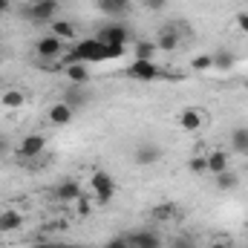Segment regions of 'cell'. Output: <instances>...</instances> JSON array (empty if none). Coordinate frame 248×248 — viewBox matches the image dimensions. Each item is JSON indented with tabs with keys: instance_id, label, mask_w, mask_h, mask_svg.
<instances>
[{
	"instance_id": "4316f807",
	"label": "cell",
	"mask_w": 248,
	"mask_h": 248,
	"mask_svg": "<svg viewBox=\"0 0 248 248\" xmlns=\"http://www.w3.org/2000/svg\"><path fill=\"white\" fill-rule=\"evenodd\" d=\"M170 248H196V240L187 237V234H182V237H173V240H170Z\"/></svg>"
},
{
	"instance_id": "52a82bcc",
	"label": "cell",
	"mask_w": 248,
	"mask_h": 248,
	"mask_svg": "<svg viewBox=\"0 0 248 248\" xmlns=\"http://www.w3.org/2000/svg\"><path fill=\"white\" fill-rule=\"evenodd\" d=\"M98 41L101 44H122V46H127V41H130V29L124 26V23H110V26H104L101 32H98Z\"/></svg>"
},
{
	"instance_id": "9c48e42d",
	"label": "cell",
	"mask_w": 248,
	"mask_h": 248,
	"mask_svg": "<svg viewBox=\"0 0 248 248\" xmlns=\"http://www.w3.org/2000/svg\"><path fill=\"white\" fill-rule=\"evenodd\" d=\"M63 49L61 38H55V35H44V38H38V44H35V52L41 55V58H58Z\"/></svg>"
},
{
	"instance_id": "e0dca14e",
	"label": "cell",
	"mask_w": 248,
	"mask_h": 248,
	"mask_svg": "<svg viewBox=\"0 0 248 248\" xmlns=\"http://www.w3.org/2000/svg\"><path fill=\"white\" fill-rule=\"evenodd\" d=\"M222 170H228V153H222V150H214V153H208V173H222Z\"/></svg>"
},
{
	"instance_id": "d6a6232c",
	"label": "cell",
	"mask_w": 248,
	"mask_h": 248,
	"mask_svg": "<svg viewBox=\"0 0 248 248\" xmlns=\"http://www.w3.org/2000/svg\"><path fill=\"white\" fill-rule=\"evenodd\" d=\"M113 3H119V6H124V9H130V0H113Z\"/></svg>"
},
{
	"instance_id": "7c38bea8",
	"label": "cell",
	"mask_w": 248,
	"mask_h": 248,
	"mask_svg": "<svg viewBox=\"0 0 248 248\" xmlns=\"http://www.w3.org/2000/svg\"><path fill=\"white\" fill-rule=\"evenodd\" d=\"M72 116H75V110H72L66 101H55V104L49 107V122L55 124V127L69 124V122H72Z\"/></svg>"
},
{
	"instance_id": "ac0fdd59",
	"label": "cell",
	"mask_w": 248,
	"mask_h": 248,
	"mask_svg": "<svg viewBox=\"0 0 248 248\" xmlns=\"http://www.w3.org/2000/svg\"><path fill=\"white\" fill-rule=\"evenodd\" d=\"M153 52H156V44L153 41H136L133 61H153Z\"/></svg>"
},
{
	"instance_id": "83f0119b",
	"label": "cell",
	"mask_w": 248,
	"mask_h": 248,
	"mask_svg": "<svg viewBox=\"0 0 248 248\" xmlns=\"http://www.w3.org/2000/svg\"><path fill=\"white\" fill-rule=\"evenodd\" d=\"M104 248H133V246H130V240H127V237H113Z\"/></svg>"
},
{
	"instance_id": "603a6c76",
	"label": "cell",
	"mask_w": 248,
	"mask_h": 248,
	"mask_svg": "<svg viewBox=\"0 0 248 248\" xmlns=\"http://www.w3.org/2000/svg\"><path fill=\"white\" fill-rule=\"evenodd\" d=\"M211 58H214V69H222V72L234 69V63H237V58H234L228 49H219V52H214Z\"/></svg>"
},
{
	"instance_id": "5b68a950",
	"label": "cell",
	"mask_w": 248,
	"mask_h": 248,
	"mask_svg": "<svg viewBox=\"0 0 248 248\" xmlns=\"http://www.w3.org/2000/svg\"><path fill=\"white\" fill-rule=\"evenodd\" d=\"M159 75H162V69L153 61H133L127 66V78H133V81H156Z\"/></svg>"
},
{
	"instance_id": "f1b7e54d",
	"label": "cell",
	"mask_w": 248,
	"mask_h": 248,
	"mask_svg": "<svg viewBox=\"0 0 248 248\" xmlns=\"http://www.w3.org/2000/svg\"><path fill=\"white\" fill-rule=\"evenodd\" d=\"M144 6H147L150 12H162V9L168 6V0H144Z\"/></svg>"
},
{
	"instance_id": "d6986e66",
	"label": "cell",
	"mask_w": 248,
	"mask_h": 248,
	"mask_svg": "<svg viewBox=\"0 0 248 248\" xmlns=\"http://www.w3.org/2000/svg\"><path fill=\"white\" fill-rule=\"evenodd\" d=\"M49 29H52V35L61 38V41H72V38H75V26H72L69 20H58V17H55V20L49 23Z\"/></svg>"
},
{
	"instance_id": "1f68e13d",
	"label": "cell",
	"mask_w": 248,
	"mask_h": 248,
	"mask_svg": "<svg viewBox=\"0 0 248 248\" xmlns=\"http://www.w3.org/2000/svg\"><path fill=\"white\" fill-rule=\"evenodd\" d=\"M0 12H9V0H0Z\"/></svg>"
},
{
	"instance_id": "4dcf8cb0",
	"label": "cell",
	"mask_w": 248,
	"mask_h": 248,
	"mask_svg": "<svg viewBox=\"0 0 248 248\" xmlns=\"http://www.w3.org/2000/svg\"><path fill=\"white\" fill-rule=\"evenodd\" d=\"M208 248H231V246H228L225 240H214V243H211V246H208Z\"/></svg>"
},
{
	"instance_id": "44dd1931",
	"label": "cell",
	"mask_w": 248,
	"mask_h": 248,
	"mask_svg": "<svg viewBox=\"0 0 248 248\" xmlns=\"http://www.w3.org/2000/svg\"><path fill=\"white\" fill-rule=\"evenodd\" d=\"M231 147H234L237 153L248 156V127H237V130L231 133Z\"/></svg>"
},
{
	"instance_id": "836d02e7",
	"label": "cell",
	"mask_w": 248,
	"mask_h": 248,
	"mask_svg": "<svg viewBox=\"0 0 248 248\" xmlns=\"http://www.w3.org/2000/svg\"><path fill=\"white\" fill-rule=\"evenodd\" d=\"M240 248H248V246H240Z\"/></svg>"
},
{
	"instance_id": "277c9868",
	"label": "cell",
	"mask_w": 248,
	"mask_h": 248,
	"mask_svg": "<svg viewBox=\"0 0 248 248\" xmlns=\"http://www.w3.org/2000/svg\"><path fill=\"white\" fill-rule=\"evenodd\" d=\"M159 159H162V147L153 144V141H141V144L133 150V162L141 165V168H150V165H156Z\"/></svg>"
},
{
	"instance_id": "4fadbf2b",
	"label": "cell",
	"mask_w": 248,
	"mask_h": 248,
	"mask_svg": "<svg viewBox=\"0 0 248 248\" xmlns=\"http://www.w3.org/2000/svg\"><path fill=\"white\" fill-rule=\"evenodd\" d=\"M84 193H81V185L78 182H72V179H66V182H61V185L55 187V199L58 202H78Z\"/></svg>"
},
{
	"instance_id": "8fae6325",
	"label": "cell",
	"mask_w": 248,
	"mask_h": 248,
	"mask_svg": "<svg viewBox=\"0 0 248 248\" xmlns=\"http://www.w3.org/2000/svg\"><path fill=\"white\" fill-rule=\"evenodd\" d=\"M153 44H156V49H162V52H173V49H179L182 38H179V32H176L173 26H165V29L159 32V38H156Z\"/></svg>"
},
{
	"instance_id": "7a4b0ae2",
	"label": "cell",
	"mask_w": 248,
	"mask_h": 248,
	"mask_svg": "<svg viewBox=\"0 0 248 248\" xmlns=\"http://www.w3.org/2000/svg\"><path fill=\"white\" fill-rule=\"evenodd\" d=\"M90 187H93L95 202H101V205L113 202V196H116V182H113V176H110L107 170H95V173L90 176Z\"/></svg>"
},
{
	"instance_id": "6da1fadb",
	"label": "cell",
	"mask_w": 248,
	"mask_h": 248,
	"mask_svg": "<svg viewBox=\"0 0 248 248\" xmlns=\"http://www.w3.org/2000/svg\"><path fill=\"white\" fill-rule=\"evenodd\" d=\"M90 61H107V46L98 38H84L75 44L72 55L66 58V63H90Z\"/></svg>"
},
{
	"instance_id": "ffe728a7",
	"label": "cell",
	"mask_w": 248,
	"mask_h": 248,
	"mask_svg": "<svg viewBox=\"0 0 248 248\" xmlns=\"http://www.w3.org/2000/svg\"><path fill=\"white\" fill-rule=\"evenodd\" d=\"M66 78H69L72 84H87V81H90L87 63H69V66H66Z\"/></svg>"
},
{
	"instance_id": "9a60e30c",
	"label": "cell",
	"mask_w": 248,
	"mask_h": 248,
	"mask_svg": "<svg viewBox=\"0 0 248 248\" xmlns=\"http://www.w3.org/2000/svg\"><path fill=\"white\" fill-rule=\"evenodd\" d=\"M176 214H179V211H176V205H173V202H159V205H153V208H150V217H153L156 222H173V219H176Z\"/></svg>"
},
{
	"instance_id": "ba28073f",
	"label": "cell",
	"mask_w": 248,
	"mask_h": 248,
	"mask_svg": "<svg viewBox=\"0 0 248 248\" xmlns=\"http://www.w3.org/2000/svg\"><path fill=\"white\" fill-rule=\"evenodd\" d=\"M127 240L133 248H165L162 237L156 231H133V234H127Z\"/></svg>"
},
{
	"instance_id": "7402d4cb",
	"label": "cell",
	"mask_w": 248,
	"mask_h": 248,
	"mask_svg": "<svg viewBox=\"0 0 248 248\" xmlns=\"http://www.w3.org/2000/svg\"><path fill=\"white\" fill-rule=\"evenodd\" d=\"M214 179H217V187H219V190H234V187L240 185V176H237L231 168H228V170H222V173H217Z\"/></svg>"
},
{
	"instance_id": "8992f818",
	"label": "cell",
	"mask_w": 248,
	"mask_h": 248,
	"mask_svg": "<svg viewBox=\"0 0 248 248\" xmlns=\"http://www.w3.org/2000/svg\"><path fill=\"white\" fill-rule=\"evenodd\" d=\"M44 150H46V139L41 133H32L17 144V156H23V159H38Z\"/></svg>"
},
{
	"instance_id": "30bf717a",
	"label": "cell",
	"mask_w": 248,
	"mask_h": 248,
	"mask_svg": "<svg viewBox=\"0 0 248 248\" xmlns=\"http://www.w3.org/2000/svg\"><path fill=\"white\" fill-rule=\"evenodd\" d=\"M179 127L185 130V133H196L202 124H205V116H202V110H196V107H187V110H182L179 113Z\"/></svg>"
},
{
	"instance_id": "3957f363",
	"label": "cell",
	"mask_w": 248,
	"mask_h": 248,
	"mask_svg": "<svg viewBox=\"0 0 248 248\" xmlns=\"http://www.w3.org/2000/svg\"><path fill=\"white\" fill-rule=\"evenodd\" d=\"M58 12V0H35L26 9V17H32L35 23H52Z\"/></svg>"
},
{
	"instance_id": "cb8c5ba5",
	"label": "cell",
	"mask_w": 248,
	"mask_h": 248,
	"mask_svg": "<svg viewBox=\"0 0 248 248\" xmlns=\"http://www.w3.org/2000/svg\"><path fill=\"white\" fill-rule=\"evenodd\" d=\"M187 170H190V173H196V176L208 173V156H193V159L187 162Z\"/></svg>"
},
{
	"instance_id": "2e32d148",
	"label": "cell",
	"mask_w": 248,
	"mask_h": 248,
	"mask_svg": "<svg viewBox=\"0 0 248 248\" xmlns=\"http://www.w3.org/2000/svg\"><path fill=\"white\" fill-rule=\"evenodd\" d=\"M0 104H3L6 110H20V107L26 104V93H23V90H15V87H12V90H6V93L0 95Z\"/></svg>"
},
{
	"instance_id": "484cf974",
	"label": "cell",
	"mask_w": 248,
	"mask_h": 248,
	"mask_svg": "<svg viewBox=\"0 0 248 248\" xmlns=\"http://www.w3.org/2000/svg\"><path fill=\"white\" fill-rule=\"evenodd\" d=\"M98 9H101L104 15H110V17H119V15H124V12H127L124 6L113 3V0H98Z\"/></svg>"
},
{
	"instance_id": "d4e9b609",
	"label": "cell",
	"mask_w": 248,
	"mask_h": 248,
	"mask_svg": "<svg viewBox=\"0 0 248 248\" xmlns=\"http://www.w3.org/2000/svg\"><path fill=\"white\" fill-rule=\"evenodd\" d=\"M190 69H193V72H208V69H214V58H211V55H196V58L190 61Z\"/></svg>"
},
{
	"instance_id": "5bb4252c",
	"label": "cell",
	"mask_w": 248,
	"mask_h": 248,
	"mask_svg": "<svg viewBox=\"0 0 248 248\" xmlns=\"http://www.w3.org/2000/svg\"><path fill=\"white\" fill-rule=\"evenodd\" d=\"M23 225V214L20 211H15V208H6L3 214H0V231L3 234H9V231H17Z\"/></svg>"
},
{
	"instance_id": "f546056e",
	"label": "cell",
	"mask_w": 248,
	"mask_h": 248,
	"mask_svg": "<svg viewBox=\"0 0 248 248\" xmlns=\"http://www.w3.org/2000/svg\"><path fill=\"white\" fill-rule=\"evenodd\" d=\"M237 26H240V32L248 35V12H240V15H237Z\"/></svg>"
}]
</instances>
